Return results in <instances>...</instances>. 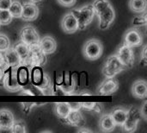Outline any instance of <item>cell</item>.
Masks as SVG:
<instances>
[{"label":"cell","instance_id":"cell-17","mask_svg":"<svg viewBox=\"0 0 147 133\" xmlns=\"http://www.w3.org/2000/svg\"><path fill=\"white\" fill-rule=\"evenodd\" d=\"M14 122V115L9 109L3 108L0 110V130L9 131Z\"/></svg>","mask_w":147,"mask_h":133},{"label":"cell","instance_id":"cell-8","mask_svg":"<svg viewBox=\"0 0 147 133\" xmlns=\"http://www.w3.org/2000/svg\"><path fill=\"white\" fill-rule=\"evenodd\" d=\"M30 53L28 57V68L31 69L34 67H42L47 63V55L41 51L39 45L29 47Z\"/></svg>","mask_w":147,"mask_h":133},{"label":"cell","instance_id":"cell-3","mask_svg":"<svg viewBox=\"0 0 147 133\" xmlns=\"http://www.w3.org/2000/svg\"><path fill=\"white\" fill-rule=\"evenodd\" d=\"M103 53V45L96 38L88 40L83 47V55L89 61L98 60Z\"/></svg>","mask_w":147,"mask_h":133},{"label":"cell","instance_id":"cell-34","mask_svg":"<svg viewBox=\"0 0 147 133\" xmlns=\"http://www.w3.org/2000/svg\"><path fill=\"white\" fill-rule=\"evenodd\" d=\"M147 47L146 45L144 46L142 52H141V58H140V62L143 64V66H146L147 63V55H146V50Z\"/></svg>","mask_w":147,"mask_h":133},{"label":"cell","instance_id":"cell-23","mask_svg":"<svg viewBox=\"0 0 147 133\" xmlns=\"http://www.w3.org/2000/svg\"><path fill=\"white\" fill-rule=\"evenodd\" d=\"M127 110H126L123 107H115L110 113L115 125L119 126H121L122 124L124 123L127 118Z\"/></svg>","mask_w":147,"mask_h":133},{"label":"cell","instance_id":"cell-21","mask_svg":"<svg viewBox=\"0 0 147 133\" xmlns=\"http://www.w3.org/2000/svg\"><path fill=\"white\" fill-rule=\"evenodd\" d=\"M116 127V125L112 118V116L109 114H104L102 116L99 121V128L103 132H113Z\"/></svg>","mask_w":147,"mask_h":133},{"label":"cell","instance_id":"cell-41","mask_svg":"<svg viewBox=\"0 0 147 133\" xmlns=\"http://www.w3.org/2000/svg\"><path fill=\"white\" fill-rule=\"evenodd\" d=\"M29 1H31V2H33V3H37L41 2L42 0H29Z\"/></svg>","mask_w":147,"mask_h":133},{"label":"cell","instance_id":"cell-19","mask_svg":"<svg viewBox=\"0 0 147 133\" xmlns=\"http://www.w3.org/2000/svg\"><path fill=\"white\" fill-rule=\"evenodd\" d=\"M36 88L41 92V94L44 95H50L53 94V84H52V80L50 78V76L47 74H44L42 75V79L40 80V82L35 86Z\"/></svg>","mask_w":147,"mask_h":133},{"label":"cell","instance_id":"cell-16","mask_svg":"<svg viewBox=\"0 0 147 133\" xmlns=\"http://www.w3.org/2000/svg\"><path fill=\"white\" fill-rule=\"evenodd\" d=\"M13 48L21 59V66H24V67L28 68V57H29V53H30L29 46L28 44L24 43L23 42L20 41Z\"/></svg>","mask_w":147,"mask_h":133},{"label":"cell","instance_id":"cell-31","mask_svg":"<svg viewBox=\"0 0 147 133\" xmlns=\"http://www.w3.org/2000/svg\"><path fill=\"white\" fill-rule=\"evenodd\" d=\"M10 47L9 38L3 33H0V52H5Z\"/></svg>","mask_w":147,"mask_h":133},{"label":"cell","instance_id":"cell-20","mask_svg":"<svg viewBox=\"0 0 147 133\" xmlns=\"http://www.w3.org/2000/svg\"><path fill=\"white\" fill-rule=\"evenodd\" d=\"M3 54L9 68H18L21 66V59L14 48L9 47L5 52H3Z\"/></svg>","mask_w":147,"mask_h":133},{"label":"cell","instance_id":"cell-40","mask_svg":"<svg viewBox=\"0 0 147 133\" xmlns=\"http://www.w3.org/2000/svg\"><path fill=\"white\" fill-rule=\"evenodd\" d=\"M3 74H4V71L2 70V69L0 68V83H1V84H2V80H3Z\"/></svg>","mask_w":147,"mask_h":133},{"label":"cell","instance_id":"cell-29","mask_svg":"<svg viewBox=\"0 0 147 133\" xmlns=\"http://www.w3.org/2000/svg\"><path fill=\"white\" fill-rule=\"evenodd\" d=\"M12 19L9 10H0V25H8L12 22Z\"/></svg>","mask_w":147,"mask_h":133},{"label":"cell","instance_id":"cell-13","mask_svg":"<svg viewBox=\"0 0 147 133\" xmlns=\"http://www.w3.org/2000/svg\"><path fill=\"white\" fill-rule=\"evenodd\" d=\"M61 121L66 125L74 127H84V125H85V119L80 110H71L66 118H65Z\"/></svg>","mask_w":147,"mask_h":133},{"label":"cell","instance_id":"cell-7","mask_svg":"<svg viewBox=\"0 0 147 133\" xmlns=\"http://www.w3.org/2000/svg\"><path fill=\"white\" fill-rule=\"evenodd\" d=\"M115 55L126 68H130L134 65V52L133 48L122 43Z\"/></svg>","mask_w":147,"mask_h":133},{"label":"cell","instance_id":"cell-38","mask_svg":"<svg viewBox=\"0 0 147 133\" xmlns=\"http://www.w3.org/2000/svg\"><path fill=\"white\" fill-rule=\"evenodd\" d=\"M34 104H35V103H22L23 111H24L26 113H28L29 112V110L34 106Z\"/></svg>","mask_w":147,"mask_h":133},{"label":"cell","instance_id":"cell-14","mask_svg":"<svg viewBox=\"0 0 147 133\" xmlns=\"http://www.w3.org/2000/svg\"><path fill=\"white\" fill-rule=\"evenodd\" d=\"M61 28L66 34H73L78 30V21L71 12H69L63 16L61 20Z\"/></svg>","mask_w":147,"mask_h":133},{"label":"cell","instance_id":"cell-12","mask_svg":"<svg viewBox=\"0 0 147 133\" xmlns=\"http://www.w3.org/2000/svg\"><path fill=\"white\" fill-rule=\"evenodd\" d=\"M119 88V82L115 78H106L99 86L97 89V94L105 96V95H110L114 93H115Z\"/></svg>","mask_w":147,"mask_h":133},{"label":"cell","instance_id":"cell-26","mask_svg":"<svg viewBox=\"0 0 147 133\" xmlns=\"http://www.w3.org/2000/svg\"><path fill=\"white\" fill-rule=\"evenodd\" d=\"M8 10L13 18H21L22 11V3L19 0H12Z\"/></svg>","mask_w":147,"mask_h":133},{"label":"cell","instance_id":"cell-28","mask_svg":"<svg viewBox=\"0 0 147 133\" xmlns=\"http://www.w3.org/2000/svg\"><path fill=\"white\" fill-rule=\"evenodd\" d=\"M11 132L13 133H25L27 132V129H26V124L24 121L22 120H15V122L13 123L10 130Z\"/></svg>","mask_w":147,"mask_h":133},{"label":"cell","instance_id":"cell-39","mask_svg":"<svg viewBox=\"0 0 147 133\" xmlns=\"http://www.w3.org/2000/svg\"><path fill=\"white\" fill-rule=\"evenodd\" d=\"M78 132H92V131L89 130V129H86V128H81L78 131Z\"/></svg>","mask_w":147,"mask_h":133},{"label":"cell","instance_id":"cell-30","mask_svg":"<svg viewBox=\"0 0 147 133\" xmlns=\"http://www.w3.org/2000/svg\"><path fill=\"white\" fill-rule=\"evenodd\" d=\"M147 23V16H146V11L143 12L142 15L140 16H136L134 19H133V26L134 27H142V26H146Z\"/></svg>","mask_w":147,"mask_h":133},{"label":"cell","instance_id":"cell-4","mask_svg":"<svg viewBox=\"0 0 147 133\" xmlns=\"http://www.w3.org/2000/svg\"><path fill=\"white\" fill-rule=\"evenodd\" d=\"M3 87L9 92L20 91L22 86L18 81L17 77V68H9L4 71V74L2 80Z\"/></svg>","mask_w":147,"mask_h":133},{"label":"cell","instance_id":"cell-42","mask_svg":"<svg viewBox=\"0 0 147 133\" xmlns=\"http://www.w3.org/2000/svg\"><path fill=\"white\" fill-rule=\"evenodd\" d=\"M0 27H1V25H0Z\"/></svg>","mask_w":147,"mask_h":133},{"label":"cell","instance_id":"cell-37","mask_svg":"<svg viewBox=\"0 0 147 133\" xmlns=\"http://www.w3.org/2000/svg\"><path fill=\"white\" fill-rule=\"evenodd\" d=\"M71 110H81V103L79 102H70L68 103Z\"/></svg>","mask_w":147,"mask_h":133},{"label":"cell","instance_id":"cell-6","mask_svg":"<svg viewBox=\"0 0 147 133\" xmlns=\"http://www.w3.org/2000/svg\"><path fill=\"white\" fill-rule=\"evenodd\" d=\"M140 119L141 115L140 109L135 106H131L127 110V118L121 127L126 132H134L137 130L138 124L140 121Z\"/></svg>","mask_w":147,"mask_h":133},{"label":"cell","instance_id":"cell-9","mask_svg":"<svg viewBox=\"0 0 147 133\" xmlns=\"http://www.w3.org/2000/svg\"><path fill=\"white\" fill-rule=\"evenodd\" d=\"M20 39L22 42L28 44L29 47L33 45H38L40 40V35L35 28L29 24H27L21 29Z\"/></svg>","mask_w":147,"mask_h":133},{"label":"cell","instance_id":"cell-36","mask_svg":"<svg viewBox=\"0 0 147 133\" xmlns=\"http://www.w3.org/2000/svg\"><path fill=\"white\" fill-rule=\"evenodd\" d=\"M12 0H0V10H8Z\"/></svg>","mask_w":147,"mask_h":133},{"label":"cell","instance_id":"cell-10","mask_svg":"<svg viewBox=\"0 0 147 133\" xmlns=\"http://www.w3.org/2000/svg\"><path fill=\"white\" fill-rule=\"evenodd\" d=\"M123 43L131 47H139L143 43V36L140 31L135 27L129 29L124 35Z\"/></svg>","mask_w":147,"mask_h":133},{"label":"cell","instance_id":"cell-15","mask_svg":"<svg viewBox=\"0 0 147 133\" xmlns=\"http://www.w3.org/2000/svg\"><path fill=\"white\" fill-rule=\"evenodd\" d=\"M39 47L41 49V51L46 55H51L56 51L57 48V42L55 39L51 35H46L42 39L40 40Z\"/></svg>","mask_w":147,"mask_h":133},{"label":"cell","instance_id":"cell-1","mask_svg":"<svg viewBox=\"0 0 147 133\" xmlns=\"http://www.w3.org/2000/svg\"><path fill=\"white\" fill-rule=\"evenodd\" d=\"M99 21V29H108L115 21V12L109 0H94L91 3Z\"/></svg>","mask_w":147,"mask_h":133},{"label":"cell","instance_id":"cell-32","mask_svg":"<svg viewBox=\"0 0 147 133\" xmlns=\"http://www.w3.org/2000/svg\"><path fill=\"white\" fill-rule=\"evenodd\" d=\"M0 68L3 71L7 70L9 68V66H8V63L6 61L4 54L3 52H0Z\"/></svg>","mask_w":147,"mask_h":133},{"label":"cell","instance_id":"cell-18","mask_svg":"<svg viewBox=\"0 0 147 133\" xmlns=\"http://www.w3.org/2000/svg\"><path fill=\"white\" fill-rule=\"evenodd\" d=\"M132 94L137 99H146L147 97V83L145 80H138L134 82L131 89Z\"/></svg>","mask_w":147,"mask_h":133},{"label":"cell","instance_id":"cell-2","mask_svg":"<svg viewBox=\"0 0 147 133\" xmlns=\"http://www.w3.org/2000/svg\"><path fill=\"white\" fill-rule=\"evenodd\" d=\"M76 17L78 24V30L85 29L93 21L95 11L92 4H85L80 8L73 9L71 11Z\"/></svg>","mask_w":147,"mask_h":133},{"label":"cell","instance_id":"cell-5","mask_svg":"<svg viewBox=\"0 0 147 133\" xmlns=\"http://www.w3.org/2000/svg\"><path fill=\"white\" fill-rule=\"evenodd\" d=\"M127 69L118 60L115 55H112L107 58L102 67V74L106 78L115 77L118 74Z\"/></svg>","mask_w":147,"mask_h":133},{"label":"cell","instance_id":"cell-22","mask_svg":"<svg viewBox=\"0 0 147 133\" xmlns=\"http://www.w3.org/2000/svg\"><path fill=\"white\" fill-rule=\"evenodd\" d=\"M53 110H54L56 116L60 120H62L65 118H66V116L71 111V108L67 102H57L54 104Z\"/></svg>","mask_w":147,"mask_h":133},{"label":"cell","instance_id":"cell-25","mask_svg":"<svg viewBox=\"0 0 147 133\" xmlns=\"http://www.w3.org/2000/svg\"><path fill=\"white\" fill-rule=\"evenodd\" d=\"M81 109L90 113H102L103 111V106L98 102H81Z\"/></svg>","mask_w":147,"mask_h":133},{"label":"cell","instance_id":"cell-27","mask_svg":"<svg viewBox=\"0 0 147 133\" xmlns=\"http://www.w3.org/2000/svg\"><path fill=\"white\" fill-rule=\"evenodd\" d=\"M40 67H34L32 69V72L29 73V77L31 78V80L34 83L35 86H37L41 79H42V75H43V73L41 72V70L39 68Z\"/></svg>","mask_w":147,"mask_h":133},{"label":"cell","instance_id":"cell-33","mask_svg":"<svg viewBox=\"0 0 147 133\" xmlns=\"http://www.w3.org/2000/svg\"><path fill=\"white\" fill-rule=\"evenodd\" d=\"M57 1L59 2V4L65 7H71L77 2V0H57Z\"/></svg>","mask_w":147,"mask_h":133},{"label":"cell","instance_id":"cell-11","mask_svg":"<svg viewBox=\"0 0 147 133\" xmlns=\"http://www.w3.org/2000/svg\"><path fill=\"white\" fill-rule=\"evenodd\" d=\"M39 8L35 3L31 1L25 2L22 4V11L21 18L25 22H32L38 18L39 16Z\"/></svg>","mask_w":147,"mask_h":133},{"label":"cell","instance_id":"cell-35","mask_svg":"<svg viewBox=\"0 0 147 133\" xmlns=\"http://www.w3.org/2000/svg\"><path fill=\"white\" fill-rule=\"evenodd\" d=\"M146 107H147V102L146 101H145V102L143 103V105H142V106H141L140 110V115H141V118H142L145 121H146L147 120Z\"/></svg>","mask_w":147,"mask_h":133},{"label":"cell","instance_id":"cell-43","mask_svg":"<svg viewBox=\"0 0 147 133\" xmlns=\"http://www.w3.org/2000/svg\"><path fill=\"white\" fill-rule=\"evenodd\" d=\"M0 131H1V130H0Z\"/></svg>","mask_w":147,"mask_h":133},{"label":"cell","instance_id":"cell-24","mask_svg":"<svg viewBox=\"0 0 147 133\" xmlns=\"http://www.w3.org/2000/svg\"><path fill=\"white\" fill-rule=\"evenodd\" d=\"M146 0H129V8L132 11L142 14L146 11Z\"/></svg>","mask_w":147,"mask_h":133}]
</instances>
